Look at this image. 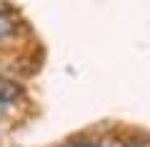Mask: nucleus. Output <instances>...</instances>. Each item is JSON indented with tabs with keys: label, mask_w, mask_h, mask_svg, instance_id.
<instances>
[{
	"label": "nucleus",
	"mask_w": 150,
	"mask_h": 147,
	"mask_svg": "<svg viewBox=\"0 0 150 147\" xmlns=\"http://www.w3.org/2000/svg\"><path fill=\"white\" fill-rule=\"evenodd\" d=\"M25 97V87H23L20 80L15 77H0V100L5 105H18V102Z\"/></svg>",
	"instance_id": "obj_1"
},
{
	"label": "nucleus",
	"mask_w": 150,
	"mask_h": 147,
	"mask_svg": "<svg viewBox=\"0 0 150 147\" xmlns=\"http://www.w3.org/2000/svg\"><path fill=\"white\" fill-rule=\"evenodd\" d=\"M18 27H20L18 18L10 10H3L0 8V42H10L18 35Z\"/></svg>",
	"instance_id": "obj_2"
},
{
	"label": "nucleus",
	"mask_w": 150,
	"mask_h": 147,
	"mask_svg": "<svg viewBox=\"0 0 150 147\" xmlns=\"http://www.w3.org/2000/svg\"><path fill=\"white\" fill-rule=\"evenodd\" d=\"M100 147H125V140H120V137H103Z\"/></svg>",
	"instance_id": "obj_3"
},
{
	"label": "nucleus",
	"mask_w": 150,
	"mask_h": 147,
	"mask_svg": "<svg viewBox=\"0 0 150 147\" xmlns=\"http://www.w3.org/2000/svg\"><path fill=\"white\" fill-rule=\"evenodd\" d=\"M125 147H150V142L148 140H143V137H138V140H125Z\"/></svg>",
	"instance_id": "obj_4"
},
{
	"label": "nucleus",
	"mask_w": 150,
	"mask_h": 147,
	"mask_svg": "<svg viewBox=\"0 0 150 147\" xmlns=\"http://www.w3.org/2000/svg\"><path fill=\"white\" fill-rule=\"evenodd\" d=\"M68 147H100V142H95V140H78V142H73V145H68Z\"/></svg>",
	"instance_id": "obj_5"
},
{
	"label": "nucleus",
	"mask_w": 150,
	"mask_h": 147,
	"mask_svg": "<svg viewBox=\"0 0 150 147\" xmlns=\"http://www.w3.org/2000/svg\"><path fill=\"white\" fill-rule=\"evenodd\" d=\"M8 112H10V105H5V102L0 100V122H3V120L8 117Z\"/></svg>",
	"instance_id": "obj_6"
}]
</instances>
